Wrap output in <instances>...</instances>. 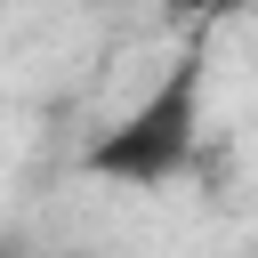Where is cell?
<instances>
[{"instance_id":"7a4b0ae2","label":"cell","mask_w":258,"mask_h":258,"mask_svg":"<svg viewBox=\"0 0 258 258\" xmlns=\"http://www.w3.org/2000/svg\"><path fill=\"white\" fill-rule=\"evenodd\" d=\"M169 16H218V8H234V0H161Z\"/></svg>"},{"instance_id":"6da1fadb","label":"cell","mask_w":258,"mask_h":258,"mask_svg":"<svg viewBox=\"0 0 258 258\" xmlns=\"http://www.w3.org/2000/svg\"><path fill=\"white\" fill-rule=\"evenodd\" d=\"M202 161V56L185 48L113 129H97V145L81 153L89 177L129 185V194H161Z\"/></svg>"}]
</instances>
